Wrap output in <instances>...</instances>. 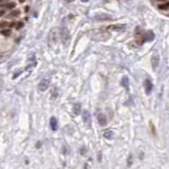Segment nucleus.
<instances>
[{
	"mask_svg": "<svg viewBox=\"0 0 169 169\" xmlns=\"http://www.w3.org/2000/svg\"><path fill=\"white\" fill-rule=\"evenodd\" d=\"M159 65H160V55L158 53H154L151 57V66H152L153 70H157Z\"/></svg>",
	"mask_w": 169,
	"mask_h": 169,
	"instance_id": "nucleus-1",
	"label": "nucleus"
},
{
	"mask_svg": "<svg viewBox=\"0 0 169 169\" xmlns=\"http://www.w3.org/2000/svg\"><path fill=\"white\" fill-rule=\"evenodd\" d=\"M61 40H63V42L65 44L69 42V40H70V33H69L68 29H63V30H61Z\"/></svg>",
	"mask_w": 169,
	"mask_h": 169,
	"instance_id": "nucleus-2",
	"label": "nucleus"
},
{
	"mask_svg": "<svg viewBox=\"0 0 169 169\" xmlns=\"http://www.w3.org/2000/svg\"><path fill=\"white\" fill-rule=\"evenodd\" d=\"M49 84H50V82H49L48 79H42V81L39 83V84H38V89H39V90H40L41 92H43V91L48 90Z\"/></svg>",
	"mask_w": 169,
	"mask_h": 169,
	"instance_id": "nucleus-3",
	"label": "nucleus"
},
{
	"mask_svg": "<svg viewBox=\"0 0 169 169\" xmlns=\"http://www.w3.org/2000/svg\"><path fill=\"white\" fill-rule=\"evenodd\" d=\"M83 119L86 125H90V122H91V115L90 112L88 110H84L83 111Z\"/></svg>",
	"mask_w": 169,
	"mask_h": 169,
	"instance_id": "nucleus-4",
	"label": "nucleus"
},
{
	"mask_svg": "<svg viewBox=\"0 0 169 169\" xmlns=\"http://www.w3.org/2000/svg\"><path fill=\"white\" fill-rule=\"evenodd\" d=\"M97 119H98V124H99V126L105 127V126L107 125V117H106V115H105V114L99 113L98 115H97Z\"/></svg>",
	"mask_w": 169,
	"mask_h": 169,
	"instance_id": "nucleus-5",
	"label": "nucleus"
},
{
	"mask_svg": "<svg viewBox=\"0 0 169 169\" xmlns=\"http://www.w3.org/2000/svg\"><path fill=\"white\" fill-rule=\"evenodd\" d=\"M107 29L110 31H124L126 29V26L124 24H114V25H109Z\"/></svg>",
	"mask_w": 169,
	"mask_h": 169,
	"instance_id": "nucleus-6",
	"label": "nucleus"
},
{
	"mask_svg": "<svg viewBox=\"0 0 169 169\" xmlns=\"http://www.w3.org/2000/svg\"><path fill=\"white\" fill-rule=\"evenodd\" d=\"M154 39V34L152 31H148L144 34V41H152Z\"/></svg>",
	"mask_w": 169,
	"mask_h": 169,
	"instance_id": "nucleus-7",
	"label": "nucleus"
},
{
	"mask_svg": "<svg viewBox=\"0 0 169 169\" xmlns=\"http://www.w3.org/2000/svg\"><path fill=\"white\" fill-rule=\"evenodd\" d=\"M152 89H153L152 83H151L149 79H146V81H145V90H146V93H147V94H150L151 91H152Z\"/></svg>",
	"mask_w": 169,
	"mask_h": 169,
	"instance_id": "nucleus-8",
	"label": "nucleus"
},
{
	"mask_svg": "<svg viewBox=\"0 0 169 169\" xmlns=\"http://www.w3.org/2000/svg\"><path fill=\"white\" fill-rule=\"evenodd\" d=\"M50 127L53 131H56L57 128H58V123H57V119L54 116H52L50 119Z\"/></svg>",
	"mask_w": 169,
	"mask_h": 169,
	"instance_id": "nucleus-9",
	"label": "nucleus"
},
{
	"mask_svg": "<svg viewBox=\"0 0 169 169\" xmlns=\"http://www.w3.org/2000/svg\"><path fill=\"white\" fill-rule=\"evenodd\" d=\"M81 111H82V106L79 103H76V104H74L73 106V113L75 115H78L79 113H81Z\"/></svg>",
	"mask_w": 169,
	"mask_h": 169,
	"instance_id": "nucleus-10",
	"label": "nucleus"
},
{
	"mask_svg": "<svg viewBox=\"0 0 169 169\" xmlns=\"http://www.w3.org/2000/svg\"><path fill=\"white\" fill-rule=\"evenodd\" d=\"M121 84L122 86L125 88V89H129V79H128V77L127 76H124L123 78H122V81H121Z\"/></svg>",
	"mask_w": 169,
	"mask_h": 169,
	"instance_id": "nucleus-11",
	"label": "nucleus"
},
{
	"mask_svg": "<svg viewBox=\"0 0 169 169\" xmlns=\"http://www.w3.org/2000/svg\"><path fill=\"white\" fill-rule=\"evenodd\" d=\"M104 136L106 137V139L111 140V139H113V136H114V132L112 130H106L104 132Z\"/></svg>",
	"mask_w": 169,
	"mask_h": 169,
	"instance_id": "nucleus-12",
	"label": "nucleus"
},
{
	"mask_svg": "<svg viewBox=\"0 0 169 169\" xmlns=\"http://www.w3.org/2000/svg\"><path fill=\"white\" fill-rule=\"evenodd\" d=\"M96 19H98V20H111L113 18H112V16H110V15H99V16L96 17Z\"/></svg>",
	"mask_w": 169,
	"mask_h": 169,
	"instance_id": "nucleus-13",
	"label": "nucleus"
},
{
	"mask_svg": "<svg viewBox=\"0 0 169 169\" xmlns=\"http://www.w3.org/2000/svg\"><path fill=\"white\" fill-rule=\"evenodd\" d=\"M159 8L160 10H168L169 8V1L168 2H165V3H162L159 5Z\"/></svg>",
	"mask_w": 169,
	"mask_h": 169,
	"instance_id": "nucleus-14",
	"label": "nucleus"
},
{
	"mask_svg": "<svg viewBox=\"0 0 169 169\" xmlns=\"http://www.w3.org/2000/svg\"><path fill=\"white\" fill-rule=\"evenodd\" d=\"M4 6H5V8H7V10H12V8H15V7H16V4H15L14 2H7Z\"/></svg>",
	"mask_w": 169,
	"mask_h": 169,
	"instance_id": "nucleus-15",
	"label": "nucleus"
},
{
	"mask_svg": "<svg viewBox=\"0 0 169 169\" xmlns=\"http://www.w3.org/2000/svg\"><path fill=\"white\" fill-rule=\"evenodd\" d=\"M0 33H1L3 36H10L12 32H11L10 29H7V30H1V32H0Z\"/></svg>",
	"mask_w": 169,
	"mask_h": 169,
	"instance_id": "nucleus-16",
	"label": "nucleus"
},
{
	"mask_svg": "<svg viewBox=\"0 0 169 169\" xmlns=\"http://www.w3.org/2000/svg\"><path fill=\"white\" fill-rule=\"evenodd\" d=\"M20 14V11L18 10H16V11H13L10 15H8V17H15V16H18Z\"/></svg>",
	"mask_w": 169,
	"mask_h": 169,
	"instance_id": "nucleus-17",
	"label": "nucleus"
},
{
	"mask_svg": "<svg viewBox=\"0 0 169 169\" xmlns=\"http://www.w3.org/2000/svg\"><path fill=\"white\" fill-rule=\"evenodd\" d=\"M8 24L10 23H8L7 21H1L0 22V28H5V26H7Z\"/></svg>",
	"mask_w": 169,
	"mask_h": 169,
	"instance_id": "nucleus-18",
	"label": "nucleus"
},
{
	"mask_svg": "<svg viewBox=\"0 0 169 169\" xmlns=\"http://www.w3.org/2000/svg\"><path fill=\"white\" fill-rule=\"evenodd\" d=\"M150 127H151V131H152L153 135L155 136V135H157V132H155V128H154V126L152 125V123H150Z\"/></svg>",
	"mask_w": 169,
	"mask_h": 169,
	"instance_id": "nucleus-19",
	"label": "nucleus"
},
{
	"mask_svg": "<svg viewBox=\"0 0 169 169\" xmlns=\"http://www.w3.org/2000/svg\"><path fill=\"white\" fill-rule=\"evenodd\" d=\"M131 163H132V155L130 154L129 155V160H128V166H131Z\"/></svg>",
	"mask_w": 169,
	"mask_h": 169,
	"instance_id": "nucleus-20",
	"label": "nucleus"
},
{
	"mask_svg": "<svg viewBox=\"0 0 169 169\" xmlns=\"http://www.w3.org/2000/svg\"><path fill=\"white\" fill-rule=\"evenodd\" d=\"M16 25H17V29H21L22 26H23V22L20 21V22H18V23H17Z\"/></svg>",
	"mask_w": 169,
	"mask_h": 169,
	"instance_id": "nucleus-21",
	"label": "nucleus"
},
{
	"mask_svg": "<svg viewBox=\"0 0 169 169\" xmlns=\"http://www.w3.org/2000/svg\"><path fill=\"white\" fill-rule=\"evenodd\" d=\"M81 152H82V154H84V152H86V148H84V147L82 148V149H81Z\"/></svg>",
	"mask_w": 169,
	"mask_h": 169,
	"instance_id": "nucleus-22",
	"label": "nucleus"
},
{
	"mask_svg": "<svg viewBox=\"0 0 169 169\" xmlns=\"http://www.w3.org/2000/svg\"><path fill=\"white\" fill-rule=\"evenodd\" d=\"M4 14H5V11L2 10V11H0V16H3Z\"/></svg>",
	"mask_w": 169,
	"mask_h": 169,
	"instance_id": "nucleus-23",
	"label": "nucleus"
},
{
	"mask_svg": "<svg viewBox=\"0 0 169 169\" xmlns=\"http://www.w3.org/2000/svg\"><path fill=\"white\" fill-rule=\"evenodd\" d=\"M17 23H16V22H12V23H10V24H8V25H10V26H12V28H13V26H15Z\"/></svg>",
	"mask_w": 169,
	"mask_h": 169,
	"instance_id": "nucleus-24",
	"label": "nucleus"
},
{
	"mask_svg": "<svg viewBox=\"0 0 169 169\" xmlns=\"http://www.w3.org/2000/svg\"><path fill=\"white\" fill-rule=\"evenodd\" d=\"M40 146H41V143H40V142H38V143L36 144V148H39Z\"/></svg>",
	"mask_w": 169,
	"mask_h": 169,
	"instance_id": "nucleus-25",
	"label": "nucleus"
},
{
	"mask_svg": "<svg viewBox=\"0 0 169 169\" xmlns=\"http://www.w3.org/2000/svg\"><path fill=\"white\" fill-rule=\"evenodd\" d=\"M24 1H25V0H19V2H20V3H23Z\"/></svg>",
	"mask_w": 169,
	"mask_h": 169,
	"instance_id": "nucleus-26",
	"label": "nucleus"
},
{
	"mask_svg": "<svg viewBox=\"0 0 169 169\" xmlns=\"http://www.w3.org/2000/svg\"><path fill=\"white\" fill-rule=\"evenodd\" d=\"M67 2H72V1H74V0H66Z\"/></svg>",
	"mask_w": 169,
	"mask_h": 169,
	"instance_id": "nucleus-27",
	"label": "nucleus"
},
{
	"mask_svg": "<svg viewBox=\"0 0 169 169\" xmlns=\"http://www.w3.org/2000/svg\"><path fill=\"white\" fill-rule=\"evenodd\" d=\"M83 2H87V1H89V0H82Z\"/></svg>",
	"mask_w": 169,
	"mask_h": 169,
	"instance_id": "nucleus-28",
	"label": "nucleus"
},
{
	"mask_svg": "<svg viewBox=\"0 0 169 169\" xmlns=\"http://www.w3.org/2000/svg\"><path fill=\"white\" fill-rule=\"evenodd\" d=\"M158 1H166V0H158Z\"/></svg>",
	"mask_w": 169,
	"mask_h": 169,
	"instance_id": "nucleus-29",
	"label": "nucleus"
},
{
	"mask_svg": "<svg viewBox=\"0 0 169 169\" xmlns=\"http://www.w3.org/2000/svg\"><path fill=\"white\" fill-rule=\"evenodd\" d=\"M0 6H2V3H1V2H0Z\"/></svg>",
	"mask_w": 169,
	"mask_h": 169,
	"instance_id": "nucleus-30",
	"label": "nucleus"
}]
</instances>
